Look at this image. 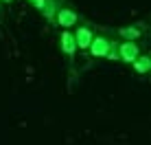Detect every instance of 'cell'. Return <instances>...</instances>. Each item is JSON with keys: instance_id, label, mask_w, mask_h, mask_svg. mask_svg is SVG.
<instances>
[{"instance_id": "6da1fadb", "label": "cell", "mask_w": 151, "mask_h": 145, "mask_svg": "<svg viewBox=\"0 0 151 145\" xmlns=\"http://www.w3.org/2000/svg\"><path fill=\"white\" fill-rule=\"evenodd\" d=\"M90 49H92V55H94V57H103V55L110 51V44H107L105 38H96V40L90 42Z\"/></svg>"}, {"instance_id": "5b68a950", "label": "cell", "mask_w": 151, "mask_h": 145, "mask_svg": "<svg viewBox=\"0 0 151 145\" xmlns=\"http://www.w3.org/2000/svg\"><path fill=\"white\" fill-rule=\"evenodd\" d=\"M61 49H64V53H68V55H72V53H75V49H77L75 38H72L68 31H64V35H61Z\"/></svg>"}, {"instance_id": "52a82bcc", "label": "cell", "mask_w": 151, "mask_h": 145, "mask_svg": "<svg viewBox=\"0 0 151 145\" xmlns=\"http://www.w3.org/2000/svg\"><path fill=\"white\" fill-rule=\"evenodd\" d=\"M121 35H125V38H138L140 31L138 29H121Z\"/></svg>"}, {"instance_id": "7a4b0ae2", "label": "cell", "mask_w": 151, "mask_h": 145, "mask_svg": "<svg viewBox=\"0 0 151 145\" xmlns=\"http://www.w3.org/2000/svg\"><path fill=\"white\" fill-rule=\"evenodd\" d=\"M121 55H123V59L125 62H134L138 57V49H136V44L134 42H125L121 46Z\"/></svg>"}, {"instance_id": "8992f818", "label": "cell", "mask_w": 151, "mask_h": 145, "mask_svg": "<svg viewBox=\"0 0 151 145\" xmlns=\"http://www.w3.org/2000/svg\"><path fill=\"white\" fill-rule=\"evenodd\" d=\"M134 68H136L138 72H147V70L151 68L149 57H136V59H134Z\"/></svg>"}, {"instance_id": "ba28073f", "label": "cell", "mask_w": 151, "mask_h": 145, "mask_svg": "<svg viewBox=\"0 0 151 145\" xmlns=\"http://www.w3.org/2000/svg\"><path fill=\"white\" fill-rule=\"evenodd\" d=\"M4 2H11V0H4Z\"/></svg>"}, {"instance_id": "277c9868", "label": "cell", "mask_w": 151, "mask_h": 145, "mask_svg": "<svg viewBox=\"0 0 151 145\" xmlns=\"http://www.w3.org/2000/svg\"><path fill=\"white\" fill-rule=\"evenodd\" d=\"M90 42H92V33H90L88 29H79V31H77V38H75V44H77V46L88 49Z\"/></svg>"}, {"instance_id": "3957f363", "label": "cell", "mask_w": 151, "mask_h": 145, "mask_svg": "<svg viewBox=\"0 0 151 145\" xmlns=\"http://www.w3.org/2000/svg\"><path fill=\"white\" fill-rule=\"evenodd\" d=\"M57 20H59L61 27H72V24L77 22V13L75 11H68V9H61L59 15H57Z\"/></svg>"}]
</instances>
